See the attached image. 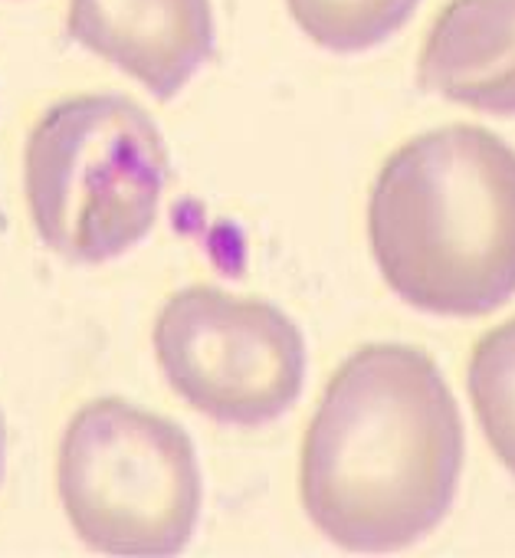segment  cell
Wrapping results in <instances>:
<instances>
[{
    "label": "cell",
    "instance_id": "6da1fadb",
    "mask_svg": "<svg viewBox=\"0 0 515 558\" xmlns=\"http://www.w3.org/2000/svg\"><path fill=\"white\" fill-rule=\"evenodd\" d=\"M466 460L459 404L417 345L371 342L329 378L299 460L312 525L348 551H397L453 509Z\"/></svg>",
    "mask_w": 515,
    "mask_h": 558
},
{
    "label": "cell",
    "instance_id": "7a4b0ae2",
    "mask_svg": "<svg viewBox=\"0 0 515 558\" xmlns=\"http://www.w3.org/2000/svg\"><path fill=\"white\" fill-rule=\"evenodd\" d=\"M368 243L407 306L476 319L515 296V148L479 125L404 142L368 197Z\"/></svg>",
    "mask_w": 515,
    "mask_h": 558
},
{
    "label": "cell",
    "instance_id": "3957f363",
    "mask_svg": "<svg viewBox=\"0 0 515 558\" xmlns=\"http://www.w3.org/2000/svg\"><path fill=\"white\" fill-rule=\"evenodd\" d=\"M168 148L155 119L115 93L50 106L24 148L37 236L70 263L96 266L138 246L161 207Z\"/></svg>",
    "mask_w": 515,
    "mask_h": 558
},
{
    "label": "cell",
    "instance_id": "277c9868",
    "mask_svg": "<svg viewBox=\"0 0 515 558\" xmlns=\"http://www.w3.org/2000/svg\"><path fill=\"white\" fill-rule=\"evenodd\" d=\"M57 489L73 532L125 558L181 555L204 506L191 434L125 398H96L70 417Z\"/></svg>",
    "mask_w": 515,
    "mask_h": 558
},
{
    "label": "cell",
    "instance_id": "5b68a950",
    "mask_svg": "<svg viewBox=\"0 0 515 558\" xmlns=\"http://www.w3.org/2000/svg\"><path fill=\"white\" fill-rule=\"evenodd\" d=\"M151 342L174 395L217 424L267 427L306 385L303 329L267 300H240L217 287L177 290L164 300Z\"/></svg>",
    "mask_w": 515,
    "mask_h": 558
},
{
    "label": "cell",
    "instance_id": "8992f818",
    "mask_svg": "<svg viewBox=\"0 0 515 558\" xmlns=\"http://www.w3.org/2000/svg\"><path fill=\"white\" fill-rule=\"evenodd\" d=\"M66 34L161 102L174 99L217 47L210 0H70Z\"/></svg>",
    "mask_w": 515,
    "mask_h": 558
},
{
    "label": "cell",
    "instance_id": "52a82bcc",
    "mask_svg": "<svg viewBox=\"0 0 515 558\" xmlns=\"http://www.w3.org/2000/svg\"><path fill=\"white\" fill-rule=\"evenodd\" d=\"M417 86L515 119V0H450L420 47Z\"/></svg>",
    "mask_w": 515,
    "mask_h": 558
},
{
    "label": "cell",
    "instance_id": "ba28073f",
    "mask_svg": "<svg viewBox=\"0 0 515 558\" xmlns=\"http://www.w3.org/2000/svg\"><path fill=\"white\" fill-rule=\"evenodd\" d=\"M293 24L329 53H365L401 34L420 0H286Z\"/></svg>",
    "mask_w": 515,
    "mask_h": 558
},
{
    "label": "cell",
    "instance_id": "9c48e42d",
    "mask_svg": "<svg viewBox=\"0 0 515 558\" xmlns=\"http://www.w3.org/2000/svg\"><path fill=\"white\" fill-rule=\"evenodd\" d=\"M466 391L486 444L515 476V316L476 342L466 365Z\"/></svg>",
    "mask_w": 515,
    "mask_h": 558
},
{
    "label": "cell",
    "instance_id": "30bf717a",
    "mask_svg": "<svg viewBox=\"0 0 515 558\" xmlns=\"http://www.w3.org/2000/svg\"><path fill=\"white\" fill-rule=\"evenodd\" d=\"M4 453H8V430H4V414H0V480H4Z\"/></svg>",
    "mask_w": 515,
    "mask_h": 558
}]
</instances>
